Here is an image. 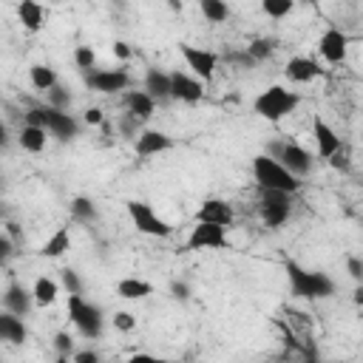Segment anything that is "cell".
Wrapping results in <instances>:
<instances>
[{"mask_svg": "<svg viewBox=\"0 0 363 363\" xmlns=\"http://www.w3.org/2000/svg\"><path fill=\"white\" fill-rule=\"evenodd\" d=\"M82 119H85V125H105V116H102L99 108H88V111L82 113Z\"/></svg>", "mask_w": 363, "mask_h": 363, "instance_id": "41", "label": "cell"}, {"mask_svg": "<svg viewBox=\"0 0 363 363\" xmlns=\"http://www.w3.org/2000/svg\"><path fill=\"white\" fill-rule=\"evenodd\" d=\"M28 79H31V85H34L37 91H43V94H48V91L57 88V71H54L51 65H43V62H37V65L28 68Z\"/></svg>", "mask_w": 363, "mask_h": 363, "instance_id": "25", "label": "cell"}, {"mask_svg": "<svg viewBox=\"0 0 363 363\" xmlns=\"http://www.w3.org/2000/svg\"><path fill=\"white\" fill-rule=\"evenodd\" d=\"M292 9H295V6H292V0H264V3H261V11H264L267 17H272V20L286 17Z\"/></svg>", "mask_w": 363, "mask_h": 363, "instance_id": "31", "label": "cell"}, {"mask_svg": "<svg viewBox=\"0 0 363 363\" xmlns=\"http://www.w3.org/2000/svg\"><path fill=\"white\" fill-rule=\"evenodd\" d=\"M201 96H204V82L201 79H196L193 74H182V71L170 74V99L199 102Z\"/></svg>", "mask_w": 363, "mask_h": 363, "instance_id": "14", "label": "cell"}, {"mask_svg": "<svg viewBox=\"0 0 363 363\" xmlns=\"http://www.w3.org/2000/svg\"><path fill=\"white\" fill-rule=\"evenodd\" d=\"M62 286L68 295H82V281L74 269H62Z\"/></svg>", "mask_w": 363, "mask_h": 363, "instance_id": "34", "label": "cell"}, {"mask_svg": "<svg viewBox=\"0 0 363 363\" xmlns=\"http://www.w3.org/2000/svg\"><path fill=\"white\" fill-rule=\"evenodd\" d=\"M116 295L125 301H142V298L153 295V284H147L142 278H122L116 284Z\"/></svg>", "mask_w": 363, "mask_h": 363, "instance_id": "24", "label": "cell"}, {"mask_svg": "<svg viewBox=\"0 0 363 363\" xmlns=\"http://www.w3.org/2000/svg\"><path fill=\"white\" fill-rule=\"evenodd\" d=\"M71 216H74L77 221H94V218H96V207H94L91 199L77 196V199L71 201Z\"/></svg>", "mask_w": 363, "mask_h": 363, "instance_id": "29", "label": "cell"}, {"mask_svg": "<svg viewBox=\"0 0 363 363\" xmlns=\"http://www.w3.org/2000/svg\"><path fill=\"white\" fill-rule=\"evenodd\" d=\"M145 91L153 99H170V74H164L159 68H147L145 71Z\"/></svg>", "mask_w": 363, "mask_h": 363, "instance_id": "22", "label": "cell"}, {"mask_svg": "<svg viewBox=\"0 0 363 363\" xmlns=\"http://www.w3.org/2000/svg\"><path fill=\"white\" fill-rule=\"evenodd\" d=\"M320 71H323V68H320L315 60H309V57H289L286 65H284V77H286L289 82H295V85L312 82L315 77H320Z\"/></svg>", "mask_w": 363, "mask_h": 363, "instance_id": "17", "label": "cell"}, {"mask_svg": "<svg viewBox=\"0 0 363 363\" xmlns=\"http://www.w3.org/2000/svg\"><path fill=\"white\" fill-rule=\"evenodd\" d=\"M170 147H173V139H170L167 133H162V130H150V128L139 130V136H136V142H133V150H136L139 159L159 156V153H164V150H170Z\"/></svg>", "mask_w": 363, "mask_h": 363, "instance_id": "15", "label": "cell"}, {"mask_svg": "<svg viewBox=\"0 0 363 363\" xmlns=\"http://www.w3.org/2000/svg\"><path fill=\"white\" fill-rule=\"evenodd\" d=\"M45 133H48L45 128L23 125V128H20L17 142H20V147H23V150H28V153H40V150H45V145H48V136H45Z\"/></svg>", "mask_w": 363, "mask_h": 363, "instance_id": "23", "label": "cell"}, {"mask_svg": "<svg viewBox=\"0 0 363 363\" xmlns=\"http://www.w3.org/2000/svg\"><path fill=\"white\" fill-rule=\"evenodd\" d=\"M26 125H37V128H45L51 136H57L60 142H68L79 133V122L68 113V111H57L51 105L45 108H31L26 113Z\"/></svg>", "mask_w": 363, "mask_h": 363, "instance_id": "4", "label": "cell"}, {"mask_svg": "<svg viewBox=\"0 0 363 363\" xmlns=\"http://www.w3.org/2000/svg\"><path fill=\"white\" fill-rule=\"evenodd\" d=\"M85 85L96 94H119L130 88V74L122 68H94L85 74Z\"/></svg>", "mask_w": 363, "mask_h": 363, "instance_id": "10", "label": "cell"}, {"mask_svg": "<svg viewBox=\"0 0 363 363\" xmlns=\"http://www.w3.org/2000/svg\"><path fill=\"white\" fill-rule=\"evenodd\" d=\"M17 17H20V23H23V28L26 31H40L43 28V23H45V11H43V6L40 3H34V0H23L20 6H17Z\"/></svg>", "mask_w": 363, "mask_h": 363, "instance_id": "21", "label": "cell"}, {"mask_svg": "<svg viewBox=\"0 0 363 363\" xmlns=\"http://www.w3.org/2000/svg\"><path fill=\"white\" fill-rule=\"evenodd\" d=\"M179 51H182V60L187 62V68H190V74H193L196 79L210 82V79L216 77L218 57H216L213 51L199 48V45H187V43H182V45H179Z\"/></svg>", "mask_w": 363, "mask_h": 363, "instance_id": "9", "label": "cell"}, {"mask_svg": "<svg viewBox=\"0 0 363 363\" xmlns=\"http://www.w3.org/2000/svg\"><path fill=\"white\" fill-rule=\"evenodd\" d=\"M267 150H269L267 156L278 159V162H281L292 176H298V179H303V176L312 170V153H309L306 147H301L298 142H269Z\"/></svg>", "mask_w": 363, "mask_h": 363, "instance_id": "7", "label": "cell"}, {"mask_svg": "<svg viewBox=\"0 0 363 363\" xmlns=\"http://www.w3.org/2000/svg\"><path fill=\"white\" fill-rule=\"evenodd\" d=\"M258 213H261L264 227H269V230L284 227L292 216V196L289 193H275V190H261Z\"/></svg>", "mask_w": 363, "mask_h": 363, "instance_id": "8", "label": "cell"}, {"mask_svg": "<svg viewBox=\"0 0 363 363\" xmlns=\"http://www.w3.org/2000/svg\"><path fill=\"white\" fill-rule=\"evenodd\" d=\"M184 247L193 250V252H196V250H224V247H227V227L196 221V227L190 230Z\"/></svg>", "mask_w": 363, "mask_h": 363, "instance_id": "11", "label": "cell"}, {"mask_svg": "<svg viewBox=\"0 0 363 363\" xmlns=\"http://www.w3.org/2000/svg\"><path fill=\"white\" fill-rule=\"evenodd\" d=\"M125 108H128V113L130 116H136L139 122H145V119H150L153 116V111H156V99L147 94V91H125Z\"/></svg>", "mask_w": 363, "mask_h": 363, "instance_id": "19", "label": "cell"}, {"mask_svg": "<svg viewBox=\"0 0 363 363\" xmlns=\"http://www.w3.org/2000/svg\"><path fill=\"white\" fill-rule=\"evenodd\" d=\"M201 14H204L210 23H224V20L230 17V9H227V3H221V0H201Z\"/></svg>", "mask_w": 363, "mask_h": 363, "instance_id": "28", "label": "cell"}, {"mask_svg": "<svg viewBox=\"0 0 363 363\" xmlns=\"http://www.w3.org/2000/svg\"><path fill=\"white\" fill-rule=\"evenodd\" d=\"M312 136H315V145H318V156L320 159H332V156H337L343 150L340 147V136L320 116H315V122H312Z\"/></svg>", "mask_w": 363, "mask_h": 363, "instance_id": "16", "label": "cell"}, {"mask_svg": "<svg viewBox=\"0 0 363 363\" xmlns=\"http://www.w3.org/2000/svg\"><path fill=\"white\" fill-rule=\"evenodd\" d=\"M54 349H57V354H62V357H74V354H77V352H74V337H71L65 329L54 335Z\"/></svg>", "mask_w": 363, "mask_h": 363, "instance_id": "32", "label": "cell"}, {"mask_svg": "<svg viewBox=\"0 0 363 363\" xmlns=\"http://www.w3.org/2000/svg\"><path fill=\"white\" fill-rule=\"evenodd\" d=\"M113 326H116L119 332H130V329H136V315H130V312H116V315H113Z\"/></svg>", "mask_w": 363, "mask_h": 363, "instance_id": "36", "label": "cell"}, {"mask_svg": "<svg viewBox=\"0 0 363 363\" xmlns=\"http://www.w3.org/2000/svg\"><path fill=\"white\" fill-rule=\"evenodd\" d=\"M252 179L258 184V190H275V193H298L301 190V179L292 176L278 159L267 156V153H258L252 159Z\"/></svg>", "mask_w": 363, "mask_h": 363, "instance_id": "2", "label": "cell"}, {"mask_svg": "<svg viewBox=\"0 0 363 363\" xmlns=\"http://www.w3.org/2000/svg\"><path fill=\"white\" fill-rule=\"evenodd\" d=\"M54 363H74V360H71V357H62V354H57V360H54Z\"/></svg>", "mask_w": 363, "mask_h": 363, "instance_id": "45", "label": "cell"}, {"mask_svg": "<svg viewBox=\"0 0 363 363\" xmlns=\"http://www.w3.org/2000/svg\"><path fill=\"white\" fill-rule=\"evenodd\" d=\"M68 320L77 326V332L82 337H91V340H96L105 329L102 309L96 303L85 301L82 295H68Z\"/></svg>", "mask_w": 363, "mask_h": 363, "instance_id": "5", "label": "cell"}, {"mask_svg": "<svg viewBox=\"0 0 363 363\" xmlns=\"http://www.w3.org/2000/svg\"><path fill=\"white\" fill-rule=\"evenodd\" d=\"M68 250H71V233H68V227L54 230V235L43 244V255H45V258H60V255H65Z\"/></svg>", "mask_w": 363, "mask_h": 363, "instance_id": "27", "label": "cell"}, {"mask_svg": "<svg viewBox=\"0 0 363 363\" xmlns=\"http://www.w3.org/2000/svg\"><path fill=\"white\" fill-rule=\"evenodd\" d=\"M119 128H122V133H128V136H139V133H136V128H139V119H136V116H130V113H125V116H122Z\"/></svg>", "mask_w": 363, "mask_h": 363, "instance_id": "40", "label": "cell"}, {"mask_svg": "<svg viewBox=\"0 0 363 363\" xmlns=\"http://www.w3.org/2000/svg\"><path fill=\"white\" fill-rule=\"evenodd\" d=\"M0 337L9 340V343H14V346L26 343L28 329H26L23 318H17V315H11V312H3V315H0Z\"/></svg>", "mask_w": 363, "mask_h": 363, "instance_id": "20", "label": "cell"}, {"mask_svg": "<svg viewBox=\"0 0 363 363\" xmlns=\"http://www.w3.org/2000/svg\"><path fill=\"white\" fill-rule=\"evenodd\" d=\"M125 363H170L167 357H156V354H150V352H133Z\"/></svg>", "mask_w": 363, "mask_h": 363, "instance_id": "37", "label": "cell"}, {"mask_svg": "<svg viewBox=\"0 0 363 363\" xmlns=\"http://www.w3.org/2000/svg\"><path fill=\"white\" fill-rule=\"evenodd\" d=\"M298 105H301V94H298V91H289V88H284V85H269V88H264V91L252 99V111H255L261 119H269V122H281V119L289 116Z\"/></svg>", "mask_w": 363, "mask_h": 363, "instance_id": "3", "label": "cell"}, {"mask_svg": "<svg viewBox=\"0 0 363 363\" xmlns=\"http://www.w3.org/2000/svg\"><path fill=\"white\" fill-rule=\"evenodd\" d=\"M346 269H349V275H352L354 281H363V258L349 255V258H346Z\"/></svg>", "mask_w": 363, "mask_h": 363, "instance_id": "38", "label": "cell"}, {"mask_svg": "<svg viewBox=\"0 0 363 363\" xmlns=\"http://www.w3.org/2000/svg\"><path fill=\"white\" fill-rule=\"evenodd\" d=\"M71 360H74V363H102V357H99L94 349H79Z\"/></svg>", "mask_w": 363, "mask_h": 363, "instance_id": "39", "label": "cell"}, {"mask_svg": "<svg viewBox=\"0 0 363 363\" xmlns=\"http://www.w3.org/2000/svg\"><path fill=\"white\" fill-rule=\"evenodd\" d=\"M346 51H349V37L340 31V28H326L318 40V54L329 62V65H340L346 60Z\"/></svg>", "mask_w": 363, "mask_h": 363, "instance_id": "12", "label": "cell"}, {"mask_svg": "<svg viewBox=\"0 0 363 363\" xmlns=\"http://www.w3.org/2000/svg\"><path fill=\"white\" fill-rule=\"evenodd\" d=\"M173 292H176V298H187V292H190V289H187L184 284H173Z\"/></svg>", "mask_w": 363, "mask_h": 363, "instance_id": "43", "label": "cell"}, {"mask_svg": "<svg viewBox=\"0 0 363 363\" xmlns=\"http://www.w3.org/2000/svg\"><path fill=\"white\" fill-rule=\"evenodd\" d=\"M31 295H34V303H37V306H51V303L57 301V295H60V286H57V281L40 275V278L34 281V286H31Z\"/></svg>", "mask_w": 363, "mask_h": 363, "instance_id": "26", "label": "cell"}, {"mask_svg": "<svg viewBox=\"0 0 363 363\" xmlns=\"http://www.w3.org/2000/svg\"><path fill=\"white\" fill-rule=\"evenodd\" d=\"M196 221H204V224H218V227H230L235 221V210L230 201L224 199H204L196 210Z\"/></svg>", "mask_w": 363, "mask_h": 363, "instance_id": "13", "label": "cell"}, {"mask_svg": "<svg viewBox=\"0 0 363 363\" xmlns=\"http://www.w3.org/2000/svg\"><path fill=\"white\" fill-rule=\"evenodd\" d=\"M48 105L51 108H57V111H68V105H71V94L65 91V88H54V91H48Z\"/></svg>", "mask_w": 363, "mask_h": 363, "instance_id": "33", "label": "cell"}, {"mask_svg": "<svg viewBox=\"0 0 363 363\" xmlns=\"http://www.w3.org/2000/svg\"><path fill=\"white\" fill-rule=\"evenodd\" d=\"M286 278H289V289L295 298L301 301H320V298H332L335 295V281L326 272L318 269H306L295 261H286Z\"/></svg>", "mask_w": 363, "mask_h": 363, "instance_id": "1", "label": "cell"}, {"mask_svg": "<svg viewBox=\"0 0 363 363\" xmlns=\"http://www.w3.org/2000/svg\"><path fill=\"white\" fill-rule=\"evenodd\" d=\"M31 303H34V295H31L23 284H9V286H6V295H3L6 312L17 315V318H26L28 309H31Z\"/></svg>", "mask_w": 363, "mask_h": 363, "instance_id": "18", "label": "cell"}, {"mask_svg": "<svg viewBox=\"0 0 363 363\" xmlns=\"http://www.w3.org/2000/svg\"><path fill=\"white\" fill-rule=\"evenodd\" d=\"M113 54H116L119 60H128V57H130V48H128V43H122V40H119V43H113Z\"/></svg>", "mask_w": 363, "mask_h": 363, "instance_id": "42", "label": "cell"}, {"mask_svg": "<svg viewBox=\"0 0 363 363\" xmlns=\"http://www.w3.org/2000/svg\"><path fill=\"white\" fill-rule=\"evenodd\" d=\"M125 210H128V218L133 221V227L139 230V233H145V235H153V238H167L170 233H173V227L147 204V201H128L125 204Z\"/></svg>", "mask_w": 363, "mask_h": 363, "instance_id": "6", "label": "cell"}, {"mask_svg": "<svg viewBox=\"0 0 363 363\" xmlns=\"http://www.w3.org/2000/svg\"><path fill=\"white\" fill-rule=\"evenodd\" d=\"M352 301H354L357 306H363V286H357V289L352 292Z\"/></svg>", "mask_w": 363, "mask_h": 363, "instance_id": "44", "label": "cell"}, {"mask_svg": "<svg viewBox=\"0 0 363 363\" xmlns=\"http://www.w3.org/2000/svg\"><path fill=\"white\" fill-rule=\"evenodd\" d=\"M74 65L79 68V71H94V65H96V51L91 48V45H77L74 48Z\"/></svg>", "mask_w": 363, "mask_h": 363, "instance_id": "30", "label": "cell"}, {"mask_svg": "<svg viewBox=\"0 0 363 363\" xmlns=\"http://www.w3.org/2000/svg\"><path fill=\"white\" fill-rule=\"evenodd\" d=\"M272 51V43L269 40H255L250 48H247V54H250V60H264L267 54Z\"/></svg>", "mask_w": 363, "mask_h": 363, "instance_id": "35", "label": "cell"}]
</instances>
